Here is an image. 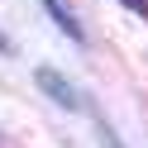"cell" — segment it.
I'll return each instance as SVG.
<instances>
[{
	"label": "cell",
	"instance_id": "1",
	"mask_svg": "<svg viewBox=\"0 0 148 148\" xmlns=\"http://www.w3.org/2000/svg\"><path fill=\"white\" fill-rule=\"evenodd\" d=\"M38 86H43V91H48V96H53V100H58V105H62V110H86V100H81V91H77V86H72V81H62V77H58V72H48V67H43V72H38Z\"/></svg>",
	"mask_w": 148,
	"mask_h": 148
},
{
	"label": "cell",
	"instance_id": "2",
	"mask_svg": "<svg viewBox=\"0 0 148 148\" xmlns=\"http://www.w3.org/2000/svg\"><path fill=\"white\" fill-rule=\"evenodd\" d=\"M124 5H129L134 14H143V19H148V0H124Z\"/></svg>",
	"mask_w": 148,
	"mask_h": 148
},
{
	"label": "cell",
	"instance_id": "3",
	"mask_svg": "<svg viewBox=\"0 0 148 148\" xmlns=\"http://www.w3.org/2000/svg\"><path fill=\"white\" fill-rule=\"evenodd\" d=\"M0 148H5V138H0Z\"/></svg>",
	"mask_w": 148,
	"mask_h": 148
}]
</instances>
